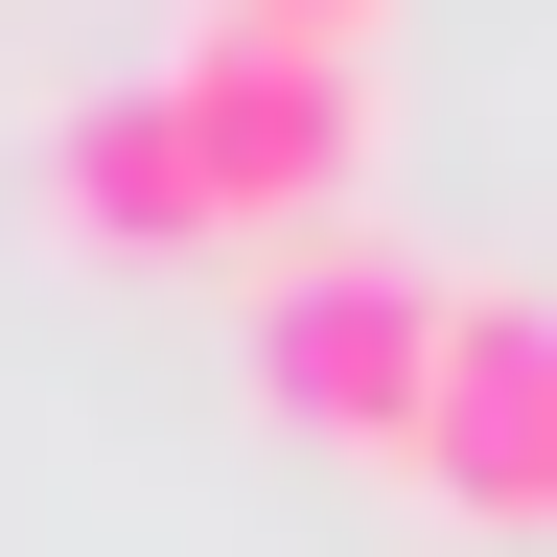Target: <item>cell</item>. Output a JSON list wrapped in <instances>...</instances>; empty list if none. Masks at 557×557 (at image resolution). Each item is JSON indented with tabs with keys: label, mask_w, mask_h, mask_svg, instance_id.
<instances>
[{
	"label": "cell",
	"mask_w": 557,
	"mask_h": 557,
	"mask_svg": "<svg viewBox=\"0 0 557 557\" xmlns=\"http://www.w3.org/2000/svg\"><path fill=\"white\" fill-rule=\"evenodd\" d=\"M163 116H186V186H209V233H348L325 186L372 163V47L209 0V24L163 47Z\"/></svg>",
	"instance_id": "cell-1"
},
{
	"label": "cell",
	"mask_w": 557,
	"mask_h": 557,
	"mask_svg": "<svg viewBox=\"0 0 557 557\" xmlns=\"http://www.w3.org/2000/svg\"><path fill=\"white\" fill-rule=\"evenodd\" d=\"M442 348H465V278H418V256H372V233H302L278 302H256V395L302 418V442H395V465H418Z\"/></svg>",
	"instance_id": "cell-2"
},
{
	"label": "cell",
	"mask_w": 557,
	"mask_h": 557,
	"mask_svg": "<svg viewBox=\"0 0 557 557\" xmlns=\"http://www.w3.org/2000/svg\"><path fill=\"white\" fill-rule=\"evenodd\" d=\"M418 487L465 534H557V302L534 278H465V348H442V418H418Z\"/></svg>",
	"instance_id": "cell-3"
},
{
	"label": "cell",
	"mask_w": 557,
	"mask_h": 557,
	"mask_svg": "<svg viewBox=\"0 0 557 557\" xmlns=\"http://www.w3.org/2000/svg\"><path fill=\"white\" fill-rule=\"evenodd\" d=\"M256 24H325V47H372V0H256Z\"/></svg>",
	"instance_id": "cell-4"
}]
</instances>
